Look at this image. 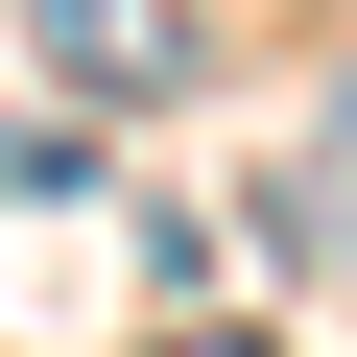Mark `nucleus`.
I'll use <instances>...</instances> for the list:
<instances>
[]
</instances>
